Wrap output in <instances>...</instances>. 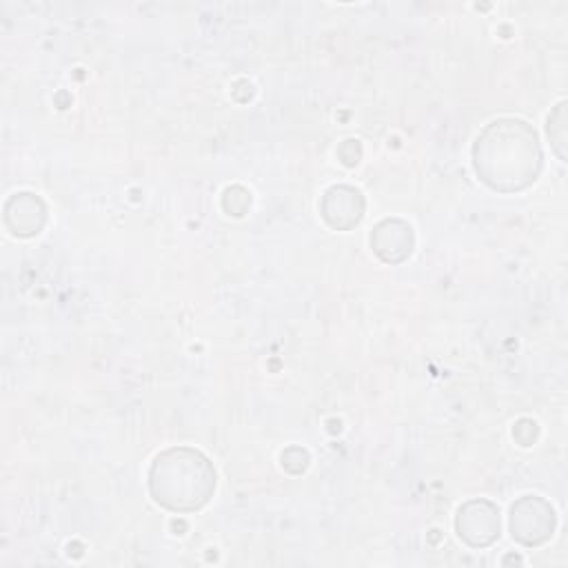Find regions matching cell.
<instances>
[{
	"instance_id": "cell-1",
	"label": "cell",
	"mask_w": 568,
	"mask_h": 568,
	"mask_svg": "<svg viewBox=\"0 0 568 568\" xmlns=\"http://www.w3.org/2000/svg\"><path fill=\"white\" fill-rule=\"evenodd\" d=\"M475 171L490 189L521 191L541 171V146L530 124L515 118L490 122L473 146Z\"/></svg>"
},
{
	"instance_id": "cell-2",
	"label": "cell",
	"mask_w": 568,
	"mask_h": 568,
	"mask_svg": "<svg viewBox=\"0 0 568 568\" xmlns=\"http://www.w3.org/2000/svg\"><path fill=\"white\" fill-rule=\"evenodd\" d=\"M153 499L175 513L202 508L215 490V468L195 448L178 446L155 457L149 473Z\"/></svg>"
},
{
	"instance_id": "cell-3",
	"label": "cell",
	"mask_w": 568,
	"mask_h": 568,
	"mask_svg": "<svg viewBox=\"0 0 568 568\" xmlns=\"http://www.w3.org/2000/svg\"><path fill=\"white\" fill-rule=\"evenodd\" d=\"M510 530L513 537L524 546L544 544L555 530L552 506L537 495L521 497L510 508Z\"/></svg>"
},
{
	"instance_id": "cell-4",
	"label": "cell",
	"mask_w": 568,
	"mask_h": 568,
	"mask_svg": "<svg viewBox=\"0 0 568 568\" xmlns=\"http://www.w3.org/2000/svg\"><path fill=\"white\" fill-rule=\"evenodd\" d=\"M457 535L470 546H488L499 537V510L486 499H473L459 508Z\"/></svg>"
},
{
	"instance_id": "cell-5",
	"label": "cell",
	"mask_w": 568,
	"mask_h": 568,
	"mask_svg": "<svg viewBox=\"0 0 568 568\" xmlns=\"http://www.w3.org/2000/svg\"><path fill=\"white\" fill-rule=\"evenodd\" d=\"M364 213V197L353 186H333L322 197V217L339 231L355 226Z\"/></svg>"
},
{
	"instance_id": "cell-6",
	"label": "cell",
	"mask_w": 568,
	"mask_h": 568,
	"mask_svg": "<svg viewBox=\"0 0 568 568\" xmlns=\"http://www.w3.org/2000/svg\"><path fill=\"white\" fill-rule=\"evenodd\" d=\"M371 246L384 262L397 264L413 251V229L402 220H384L375 226Z\"/></svg>"
},
{
	"instance_id": "cell-7",
	"label": "cell",
	"mask_w": 568,
	"mask_h": 568,
	"mask_svg": "<svg viewBox=\"0 0 568 568\" xmlns=\"http://www.w3.org/2000/svg\"><path fill=\"white\" fill-rule=\"evenodd\" d=\"M9 204L22 213L20 220L11 226V231L16 235H33L42 229V224L47 220V211H44V204L36 195L18 193L9 200Z\"/></svg>"
}]
</instances>
